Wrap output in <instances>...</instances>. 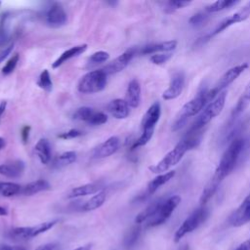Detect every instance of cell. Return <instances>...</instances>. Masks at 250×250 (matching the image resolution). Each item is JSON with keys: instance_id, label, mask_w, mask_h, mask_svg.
I'll return each instance as SVG.
<instances>
[{"instance_id": "cell-1", "label": "cell", "mask_w": 250, "mask_h": 250, "mask_svg": "<svg viewBox=\"0 0 250 250\" xmlns=\"http://www.w3.org/2000/svg\"><path fill=\"white\" fill-rule=\"evenodd\" d=\"M243 147H244L243 139L236 138L230 142L227 149L224 151L212 179L206 185V187L204 188L201 193V196L199 198L200 206H205L207 201L217 191L223 180L226 177H228L230 174V172L233 170Z\"/></svg>"}, {"instance_id": "cell-2", "label": "cell", "mask_w": 250, "mask_h": 250, "mask_svg": "<svg viewBox=\"0 0 250 250\" xmlns=\"http://www.w3.org/2000/svg\"><path fill=\"white\" fill-rule=\"evenodd\" d=\"M200 142V132L199 133H188L182 141H180L169 152H167L164 157L158 161L156 164L149 166V170L154 174L166 173L173 166L177 165L184 155L190 149L196 147Z\"/></svg>"}, {"instance_id": "cell-3", "label": "cell", "mask_w": 250, "mask_h": 250, "mask_svg": "<svg viewBox=\"0 0 250 250\" xmlns=\"http://www.w3.org/2000/svg\"><path fill=\"white\" fill-rule=\"evenodd\" d=\"M211 101L212 100L209 96V90L206 88L200 89L197 94L188 103H186L180 109L177 118L172 125V130L177 131L181 129L189 117L200 113Z\"/></svg>"}, {"instance_id": "cell-4", "label": "cell", "mask_w": 250, "mask_h": 250, "mask_svg": "<svg viewBox=\"0 0 250 250\" xmlns=\"http://www.w3.org/2000/svg\"><path fill=\"white\" fill-rule=\"evenodd\" d=\"M227 99V91L220 93L215 99H213L198 114L195 121L191 125L188 133H198L203 127H205L211 120H213L216 116H218L226 104Z\"/></svg>"}, {"instance_id": "cell-5", "label": "cell", "mask_w": 250, "mask_h": 250, "mask_svg": "<svg viewBox=\"0 0 250 250\" xmlns=\"http://www.w3.org/2000/svg\"><path fill=\"white\" fill-rule=\"evenodd\" d=\"M106 81V74L103 69L93 70L80 78L77 88L82 94H94L104 90Z\"/></svg>"}, {"instance_id": "cell-6", "label": "cell", "mask_w": 250, "mask_h": 250, "mask_svg": "<svg viewBox=\"0 0 250 250\" xmlns=\"http://www.w3.org/2000/svg\"><path fill=\"white\" fill-rule=\"evenodd\" d=\"M209 217V210L205 206H200L195 209L179 227L174 234V241L179 242L186 234L196 229Z\"/></svg>"}, {"instance_id": "cell-7", "label": "cell", "mask_w": 250, "mask_h": 250, "mask_svg": "<svg viewBox=\"0 0 250 250\" xmlns=\"http://www.w3.org/2000/svg\"><path fill=\"white\" fill-rule=\"evenodd\" d=\"M180 202L181 197L179 195H172L165 199L161 198L155 214L146 222V227H157L165 223L170 218V216L177 208V206L180 204Z\"/></svg>"}, {"instance_id": "cell-8", "label": "cell", "mask_w": 250, "mask_h": 250, "mask_svg": "<svg viewBox=\"0 0 250 250\" xmlns=\"http://www.w3.org/2000/svg\"><path fill=\"white\" fill-rule=\"evenodd\" d=\"M58 223V220L48 221L44 223L37 224L35 226L31 227H18L14 228L10 230V237L16 240H26L33 238L43 232H46L47 230L51 229L56 224Z\"/></svg>"}, {"instance_id": "cell-9", "label": "cell", "mask_w": 250, "mask_h": 250, "mask_svg": "<svg viewBox=\"0 0 250 250\" xmlns=\"http://www.w3.org/2000/svg\"><path fill=\"white\" fill-rule=\"evenodd\" d=\"M248 67L247 63H241L235 66L230 67L229 69H228L218 80V82L214 85V87L212 89L209 90V96L211 98V100L215 99L220 93L226 91L225 89L230 85L233 81L236 80V78Z\"/></svg>"}, {"instance_id": "cell-10", "label": "cell", "mask_w": 250, "mask_h": 250, "mask_svg": "<svg viewBox=\"0 0 250 250\" xmlns=\"http://www.w3.org/2000/svg\"><path fill=\"white\" fill-rule=\"evenodd\" d=\"M45 22L54 28L61 27L66 23L67 16L63 7L60 3H53L46 10L44 15Z\"/></svg>"}, {"instance_id": "cell-11", "label": "cell", "mask_w": 250, "mask_h": 250, "mask_svg": "<svg viewBox=\"0 0 250 250\" xmlns=\"http://www.w3.org/2000/svg\"><path fill=\"white\" fill-rule=\"evenodd\" d=\"M138 50L136 48H130L124 53H122L120 56L115 58L113 61L105 64V66L103 68V70L105 72V74H114L121 70H123L131 62L133 57L136 55Z\"/></svg>"}, {"instance_id": "cell-12", "label": "cell", "mask_w": 250, "mask_h": 250, "mask_svg": "<svg viewBox=\"0 0 250 250\" xmlns=\"http://www.w3.org/2000/svg\"><path fill=\"white\" fill-rule=\"evenodd\" d=\"M250 16V8L249 6L246 4L243 8H241L239 11H237L236 13H234L233 15H231L230 17L225 19L224 21H222L219 25L213 30V32H211L207 38H211L219 33H221L222 31H224L225 29L229 28V26H231L232 24H235V23H238V22H241L243 21H245L247 18H249Z\"/></svg>"}, {"instance_id": "cell-13", "label": "cell", "mask_w": 250, "mask_h": 250, "mask_svg": "<svg viewBox=\"0 0 250 250\" xmlns=\"http://www.w3.org/2000/svg\"><path fill=\"white\" fill-rule=\"evenodd\" d=\"M250 222V192L229 218L232 227H241Z\"/></svg>"}, {"instance_id": "cell-14", "label": "cell", "mask_w": 250, "mask_h": 250, "mask_svg": "<svg viewBox=\"0 0 250 250\" xmlns=\"http://www.w3.org/2000/svg\"><path fill=\"white\" fill-rule=\"evenodd\" d=\"M185 81H186V77H185V73L183 71L175 72L170 79L168 88L163 92L162 98L165 101L177 99L182 94V92L184 90Z\"/></svg>"}, {"instance_id": "cell-15", "label": "cell", "mask_w": 250, "mask_h": 250, "mask_svg": "<svg viewBox=\"0 0 250 250\" xmlns=\"http://www.w3.org/2000/svg\"><path fill=\"white\" fill-rule=\"evenodd\" d=\"M161 115V106L158 102L153 103L146 112L144 114L142 121H141V127L143 131H154V128L159 121Z\"/></svg>"}, {"instance_id": "cell-16", "label": "cell", "mask_w": 250, "mask_h": 250, "mask_svg": "<svg viewBox=\"0 0 250 250\" xmlns=\"http://www.w3.org/2000/svg\"><path fill=\"white\" fill-rule=\"evenodd\" d=\"M119 139L115 136H112L105 140L104 143L99 145L92 153L94 158H105L113 153H115L119 148Z\"/></svg>"}, {"instance_id": "cell-17", "label": "cell", "mask_w": 250, "mask_h": 250, "mask_svg": "<svg viewBox=\"0 0 250 250\" xmlns=\"http://www.w3.org/2000/svg\"><path fill=\"white\" fill-rule=\"evenodd\" d=\"M177 47V41L176 40H169L159 43H152L147 44L141 48L140 53L143 55H154L158 53H170L171 51L175 50Z\"/></svg>"}, {"instance_id": "cell-18", "label": "cell", "mask_w": 250, "mask_h": 250, "mask_svg": "<svg viewBox=\"0 0 250 250\" xmlns=\"http://www.w3.org/2000/svg\"><path fill=\"white\" fill-rule=\"evenodd\" d=\"M125 102L129 107H138L141 103V85L138 80L133 79L129 82L125 95Z\"/></svg>"}, {"instance_id": "cell-19", "label": "cell", "mask_w": 250, "mask_h": 250, "mask_svg": "<svg viewBox=\"0 0 250 250\" xmlns=\"http://www.w3.org/2000/svg\"><path fill=\"white\" fill-rule=\"evenodd\" d=\"M23 171L24 163L21 160L0 164V175L7 178H19L23 174Z\"/></svg>"}, {"instance_id": "cell-20", "label": "cell", "mask_w": 250, "mask_h": 250, "mask_svg": "<svg viewBox=\"0 0 250 250\" xmlns=\"http://www.w3.org/2000/svg\"><path fill=\"white\" fill-rule=\"evenodd\" d=\"M87 50V44H81L74 47H71L67 50H65L63 53L60 55V57L52 63L53 68H58L67 61H69L72 58H75L81 54H83Z\"/></svg>"}, {"instance_id": "cell-21", "label": "cell", "mask_w": 250, "mask_h": 250, "mask_svg": "<svg viewBox=\"0 0 250 250\" xmlns=\"http://www.w3.org/2000/svg\"><path fill=\"white\" fill-rule=\"evenodd\" d=\"M103 190V186L99 183H91V184H85L79 187H76L71 189L69 194L67 195L68 198H76L81 197L85 195L90 194H96Z\"/></svg>"}, {"instance_id": "cell-22", "label": "cell", "mask_w": 250, "mask_h": 250, "mask_svg": "<svg viewBox=\"0 0 250 250\" xmlns=\"http://www.w3.org/2000/svg\"><path fill=\"white\" fill-rule=\"evenodd\" d=\"M129 105L122 99H115L111 101L108 105L107 109L110 114L115 117L116 119H125L129 115Z\"/></svg>"}, {"instance_id": "cell-23", "label": "cell", "mask_w": 250, "mask_h": 250, "mask_svg": "<svg viewBox=\"0 0 250 250\" xmlns=\"http://www.w3.org/2000/svg\"><path fill=\"white\" fill-rule=\"evenodd\" d=\"M34 152L42 164H48L51 160V146L47 139L41 138L34 146Z\"/></svg>"}, {"instance_id": "cell-24", "label": "cell", "mask_w": 250, "mask_h": 250, "mask_svg": "<svg viewBox=\"0 0 250 250\" xmlns=\"http://www.w3.org/2000/svg\"><path fill=\"white\" fill-rule=\"evenodd\" d=\"M174 176H175V171L174 170H171V171H168L166 173L159 174L158 176H156L154 179H152L148 183L147 188H146V194L147 195L153 194L161 186L165 185L170 180H172V178Z\"/></svg>"}, {"instance_id": "cell-25", "label": "cell", "mask_w": 250, "mask_h": 250, "mask_svg": "<svg viewBox=\"0 0 250 250\" xmlns=\"http://www.w3.org/2000/svg\"><path fill=\"white\" fill-rule=\"evenodd\" d=\"M50 188H51V186H50V184H49L46 180L39 179V180L33 181V182L28 183L27 185H25V187L22 188L21 193H22L23 195L30 196V195L39 193V192H41V191L48 190V189H50Z\"/></svg>"}, {"instance_id": "cell-26", "label": "cell", "mask_w": 250, "mask_h": 250, "mask_svg": "<svg viewBox=\"0 0 250 250\" xmlns=\"http://www.w3.org/2000/svg\"><path fill=\"white\" fill-rule=\"evenodd\" d=\"M105 201V192L104 190L94 194L81 207L83 211H93L100 208Z\"/></svg>"}, {"instance_id": "cell-27", "label": "cell", "mask_w": 250, "mask_h": 250, "mask_svg": "<svg viewBox=\"0 0 250 250\" xmlns=\"http://www.w3.org/2000/svg\"><path fill=\"white\" fill-rule=\"evenodd\" d=\"M160 200H161V198L153 201L146 209H144L141 213H139L137 215V217L135 218V223L140 225V224H142L144 222H147L155 214V212H156V210H157V208L159 206Z\"/></svg>"}, {"instance_id": "cell-28", "label": "cell", "mask_w": 250, "mask_h": 250, "mask_svg": "<svg viewBox=\"0 0 250 250\" xmlns=\"http://www.w3.org/2000/svg\"><path fill=\"white\" fill-rule=\"evenodd\" d=\"M22 188L16 183L1 182L0 183V194L5 197H11L21 192Z\"/></svg>"}, {"instance_id": "cell-29", "label": "cell", "mask_w": 250, "mask_h": 250, "mask_svg": "<svg viewBox=\"0 0 250 250\" xmlns=\"http://www.w3.org/2000/svg\"><path fill=\"white\" fill-rule=\"evenodd\" d=\"M238 3H239V1H234V0H218V1H216L212 4H210V5L206 6L204 11L208 14L217 13L219 11H223L225 9L235 6Z\"/></svg>"}, {"instance_id": "cell-30", "label": "cell", "mask_w": 250, "mask_h": 250, "mask_svg": "<svg viewBox=\"0 0 250 250\" xmlns=\"http://www.w3.org/2000/svg\"><path fill=\"white\" fill-rule=\"evenodd\" d=\"M76 160V152L74 151H65L61 153L60 155H58L54 162H53V166L55 168H62L64 166H67L71 163H73Z\"/></svg>"}, {"instance_id": "cell-31", "label": "cell", "mask_w": 250, "mask_h": 250, "mask_svg": "<svg viewBox=\"0 0 250 250\" xmlns=\"http://www.w3.org/2000/svg\"><path fill=\"white\" fill-rule=\"evenodd\" d=\"M249 104H250V89H247L245 93L239 98V100L237 101V104L233 107V110L231 113L232 118L239 116L248 107Z\"/></svg>"}, {"instance_id": "cell-32", "label": "cell", "mask_w": 250, "mask_h": 250, "mask_svg": "<svg viewBox=\"0 0 250 250\" xmlns=\"http://www.w3.org/2000/svg\"><path fill=\"white\" fill-rule=\"evenodd\" d=\"M95 110L91 107L88 106H82L79 107L75 110V112L73 113V119L78 120V121H83V122H89V120L91 119V117L93 116Z\"/></svg>"}, {"instance_id": "cell-33", "label": "cell", "mask_w": 250, "mask_h": 250, "mask_svg": "<svg viewBox=\"0 0 250 250\" xmlns=\"http://www.w3.org/2000/svg\"><path fill=\"white\" fill-rule=\"evenodd\" d=\"M140 234H141V229H140L139 227H134V228H132V229L127 232V234L125 235L124 240H123V245H124L126 248H130V247L134 246L135 243L137 242V240L139 239Z\"/></svg>"}, {"instance_id": "cell-34", "label": "cell", "mask_w": 250, "mask_h": 250, "mask_svg": "<svg viewBox=\"0 0 250 250\" xmlns=\"http://www.w3.org/2000/svg\"><path fill=\"white\" fill-rule=\"evenodd\" d=\"M38 86L43 89L45 92H51L52 91V88H53V82H52V79H51V76H50V73L47 69H44L40 75H39V79H38V82H37Z\"/></svg>"}, {"instance_id": "cell-35", "label": "cell", "mask_w": 250, "mask_h": 250, "mask_svg": "<svg viewBox=\"0 0 250 250\" xmlns=\"http://www.w3.org/2000/svg\"><path fill=\"white\" fill-rule=\"evenodd\" d=\"M153 132L154 131H142L141 136L134 142V144L131 146V149L134 150V149H136L140 146H143L146 145L150 141V139L153 135Z\"/></svg>"}, {"instance_id": "cell-36", "label": "cell", "mask_w": 250, "mask_h": 250, "mask_svg": "<svg viewBox=\"0 0 250 250\" xmlns=\"http://www.w3.org/2000/svg\"><path fill=\"white\" fill-rule=\"evenodd\" d=\"M20 60V55L18 53L14 54L6 62V64L3 66L2 68V74L4 75H9L10 73H12L14 71V69L16 68L18 62Z\"/></svg>"}, {"instance_id": "cell-37", "label": "cell", "mask_w": 250, "mask_h": 250, "mask_svg": "<svg viewBox=\"0 0 250 250\" xmlns=\"http://www.w3.org/2000/svg\"><path fill=\"white\" fill-rule=\"evenodd\" d=\"M190 4V1H168L165 3L164 11L167 14H171L175 12L176 10L182 9L186 6H188Z\"/></svg>"}, {"instance_id": "cell-38", "label": "cell", "mask_w": 250, "mask_h": 250, "mask_svg": "<svg viewBox=\"0 0 250 250\" xmlns=\"http://www.w3.org/2000/svg\"><path fill=\"white\" fill-rule=\"evenodd\" d=\"M109 59V54L105 51H98L93 53L89 58V62L92 64L103 63L107 62Z\"/></svg>"}, {"instance_id": "cell-39", "label": "cell", "mask_w": 250, "mask_h": 250, "mask_svg": "<svg viewBox=\"0 0 250 250\" xmlns=\"http://www.w3.org/2000/svg\"><path fill=\"white\" fill-rule=\"evenodd\" d=\"M172 57V53H158V54H154L151 55L149 58V61L154 63V64H163L165 63L167 61H169Z\"/></svg>"}, {"instance_id": "cell-40", "label": "cell", "mask_w": 250, "mask_h": 250, "mask_svg": "<svg viewBox=\"0 0 250 250\" xmlns=\"http://www.w3.org/2000/svg\"><path fill=\"white\" fill-rule=\"evenodd\" d=\"M208 13H206L205 11L204 12H198L196 14H194L190 19H189V23L191 25H194V26H198L200 24H202L203 22L206 21L207 18H208Z\"/></svg>"}, {"instance_id": "cell-41", "label": "cell", "mask_w": 250, "mask_h": 250, "mask_svg": "<svg viewBox=\"0 0 250 250\" xmlns=\"http://www.w3.org/2000/svg\"><path fill=\"white\" fill-rule=\"evenodd\" d=\"M107 121V116L101 111H95L91 119L89 120L88 124L91 125H102Z\"/></svg>"}, {"instance_id": "cell-42", "label": "cell", "mask_w": 250, "mask_h": 250, "mask_svg": "<svg viewBox=\"0 0 250 250\" xmlns=\"http://www.w3.org/2000/svg\"><path fill=\"white\" fill-rule=\"evenodd\" d=\"M82 135V132L77 130V129H70L66 132H63L62 134H60L58 137L60 139H62V140H70V139H74V138H77V137H80Z\"/></svg>"}, {"instance_id": "cell-43", "label": "cell", "mask_w": 250, "mask_h": 250, "mask_svg": "<svg viewBox=\"0 0 250 250\" xmlns=\"http://www.w3.org/2000/svg\"><path fill=\"white\" fill-rule=\"evenodd\" d=\"M13 49H14V43L8 45L7 47H5L3 50L0 51V63L10 56Z\"/></svg>"}, {"instance_id": "cell-44", "label": "cell", "mask_w": 250, "mask_h": 250, "mask_svg": "<svg viewBox=\"0 0 250 250\" xmlns=\"http://www.w3.org/2000/svg\"><path fill=\"white\" fill-rule=\"evenodd\" d=\"M29 133H30V126H24V127L21 129V140H22L23 144H26V143L28 142Z\"/></svg>"}, {"instance_id": "cell-45", "label": "cell", "mask_w": 250, "mask_h": 250, "mask_svg": "<svg viewBox=\"0 0 250 250\" xmlns=\"http://www.w3.org/2000/svg\"><path fill=\"white\" fill-rule=\"evenodd\" d=\"M59 248V244L52 242V243H46L39 247H37L35 250H57Z\"/></svg>"}, {"instance_id": "cell-46", "label": "cell", "mask_w": 250, "mask_h": 250, "mask_svg": "<svg viewBox=\"0 0 250 250\" xmlns=\"http://www.w3.org/2000/svg\"><path fill=\"white\" fill-rule=\"evenodd\" d=\"M0 250H26V249L19 245H1Z\"/></svg>"}, {"instance_id": "cell-47", "label": "cell", "mask_w": 250, "mask_h": 250, "mask_svg": "<svg viewBox=\"0 0 250 250\" xmlns=\"http://www.w3.org/2000/svg\"><path fill=\"white\" fill-rule=\"evenodd\" d=\"M6 106H7V102L3 101V102H1V103H0V121H1L2 116L4 115V112H5Z\"/></svg>"}, {"instance_id": "cell-48", "label": "cell", "mask_w": 250, "mask_h": 250, "mask_svg": "<svg viewBox=\"0 0 250 250\" xmlns=\"http://www.w3.org/2000/svg\"><path fill=\"white\" fill-rule=\"evenodd\" d=\"M91 249H92V244L88 243V244H85L83 246H79V247L75 248L74 250H91Z\"/></svg>"}, {"instance_id": "cell-49", "label": "cell", "mask_w": 250, "mask_h": 250, "mask_svg": "<svg viewBox=\"0 0 250 250\" xmlns=\"http://www.w3.org/2000/svg\"><path fill=\"white\" fill-rule=\"evenodd\" d=\"M8 215V210L3 207V206H0V216H7Z\"/></svg>"}, {"instance_id": "cell-50", "label": "cell", "mask_w": 250, "mask_h": 250, "mask_svg": "<svg viewBox=\"0 0 250 250\" xmlns=\"http://www.w3.org/2000/svg\"><path fill=\"white\" fill-rule=\"evenodd\" d=\"M235 250H248V248H247L245 242H243V243H242L241 245H239Z\"/></svg>"}, {"instance_id": "cell-51", "label": "cell", "mask_w": 250, "mask_h": 250, "mask_svg": "<svg viewBox=\"0 0 250 250\" xmlns=\"http://www.w3.org/2000/svg\"><path fill=\"white\" fill-rule=\"evenodd\" d=\"M6 146V142H5V140L3 139V138H1L0 137V150L2 149V148H4V146Z\"/></svg>"}, {"instance_id": "cell-52", "label": "cell", "mask_w": 250, "mask_h": 250, "mask_svg": "<svg viewBox=\"0 0 250 250\" xmlns=\"http://www.w3.org/2000/svg\"><path fill=\"white\" fill-rule=\"evenodd\" d=\"M245 244H246L248 250H250V238H249L247 241H245Z\"/></svg>"}, {"instance_id": "cell-53", "label": "cell", "mask_w": 250, "mask_h": 250, "mask_svg": "<svg viewBox=\"0 0 250 250\" xmlns=\"http://www.w3.org/2000/svg\"><path fill=\"white\" fill-rule=\"evenodd\" d=\"M181 250H188V247H187V246H184Z\"/></svg>"}, {"instance_id": "cell-54", "label": "cell", "mask_w": 250, "mask_h": 250, "mask_svg": "<svg viewBox=\"0 0 250 250\" xmlns=\"http://www.w3.org/2000/svg\"><path fill=\"white\" fill-rule=\"evenodd\" d=\"M247 89H250V83H249V85H248V87H247Z\"/></svg>"}, {"instance_id": "cell-55", "label": "cell", "mask_w": 250, "mask_h": 250, "mask_svg": "<svg viewBox=\"0 0 250 250\" xmlns=\"http://www.w3.org/2000/svg\"><path fill=\"white\" fill-rule=\"evenodd\" d=\"M247 5H248V6H249V8H250V2H249V3H247Z\"/></svg>"}, {"instance_id": "cell-56", "label": "cell", "mask_w": 250, "mask_h": 250, "mask_svg": "<svg viewBox=\"0 0 250 250\" xmlns=\"http://www.w3.org/2000/svg\"><path fill=\"white\" fill-rule=\"evenodd\" d=\"M0 7H1V2H0Z\"/></svg>"}]
</instances>
